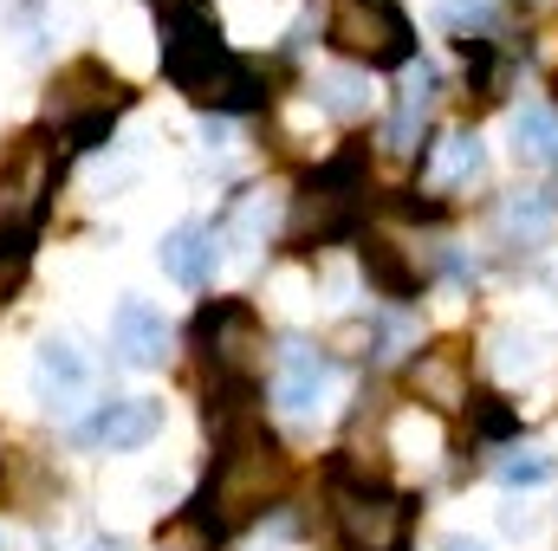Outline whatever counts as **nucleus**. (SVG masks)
Instances as JSON below:
<instances>
[{
	"label": "nucleus",
	"mask_w": 558,
	"mask_h": 551,
	"mask_svg": "<svg viewBox=\"0 0 558 551\" xmlns=\"http://www.w3.org/2000/svg\"><path fill=\"white\" fill-rule=\"evenodd\" d=\"M156 26H162V72L175 91H189L208 111H260L267 72L241 52H228L208 0H156Z\"/></svg>",
	"instance_id": "nucleus-1"
},
{
	"label": "nucleus",
	"mask_w": 558,
	"mask_h": 551,
	"mask_svg": "<svg viewBox=\"0 0 558 551\" xmlns=\"http://www.w3.org/2000/svg\"><path fill=\"white\" fill-rule=\"evenodd\" d=\"M546 474H553V461H546L539 448H526V454H513V461H500V480H507V487H539Z\"/></svg>",
	"instance_id": "nucleus-22"
},
{
	"label": "nucleus",
	"mask_w": 558,
	"mask_h": 551,
	"mask_svg": "<svg viewBox=\"0 0 558 551\" xmlns=\"http://www.w3.org/2000/svg\"><path fill=\"white\" fill-rule=\"evenodd\" d=\"M52 182H59V162H52V149H46L39 131H26V137L7 143V156H0V228L39 234Z\"/></svg>",
	"instance_id": "nucleus-5"
},
{
	"label": "nucleus",
	"mask_w": 558,
	"mask_h": 551,
	"mask_svg": "<svg viewBox=\"0 0 558 551\" xmlns=\"http://www.w3.org/2000/svg\"><path fill=\"white\" fill-rule=\"evenodd\" d=\"M481 175V143L468 137V131H448V137L428 149V169H422V182L441 195V188H461V182H474Z\"/></svg>",
	"instance_id": "nucleus-15"
},
{
	"label": "nucleus",
	"mask_w": 558,
	"mask_h": 551,
	"mask_svg": "<svg viewBox=\"0 0 558 551\" xmlns=\"http://www.w3.org/2000/svg\"><path fill=\"white\" fill-rule=\"evenodd\" d=\"M338 539L351 551H403L410 539V500L403 493H384V487H344L338 480Z\"/></svg>",
	"instance_id": "nucleus-7"
},
{
	"label": "nucleus",
	"mask_w": 558,
	"mask_h": 551,
	"mask_svg": "<svg viewBox=\"0 0 558 551\" xmlns=\"http://www.w3.org/2000/svg\"><path fill=\"white\" fill-rule=\"evenodd\" d=\"M441 13H448V26H461V33L474 39V26L494 13V0H441Z\"/></svg>",
	"instance_id": "nucleus-24"
},
{
	"label": "nucleus",
	"mask_w": 558,
	"mask_h": 551,
	"mask_svg": "<svg viewBox=\"0 0 558 551\" xmlns=\"http://www.w3.org/2000/svg\"><path fill=\"white\" fill-rule=\"evenodd\" d=\"M33 390H39L46 409H72V396H85V357H78V344L46 338L39 357H33Z\"/></svg>",
	"instance_id": "nucleus-11"
},
{
	"label": "nucleus",
	"mask_w": 558,
	"mask_h": 551,
	"mask_svg": "<svg viewBox=\"0 0 558 551\" xmlns=\"http://www.w3.org/2000/svg\"><path fill=\"white\" fill-rule=\"evenodd\" d=\"M318 105L331 118H364L371 111V78L351 72V65H331V72H318Z\"/></svg>",
	"instance_id": "nucleus-18"
},
{
	"label": "nucleus",
	"mask_w": 558,
	"mask_h": 551,
	"mask_svg": "<svg viewBox=\"0 0 558 551\" xmlns=\"http://www.w3.org/2000/svg\"><path fill=\"white\" fill-rule=\"evenodd\" d=\"M513 156H520V162L553 169V162H558V111H546V105H526V111L513 118Z\"/></svg>",
	"instance_id": "nucleus-17"
},
{
	"label": "nucleus",
	"mask_w": 558,
	"mask_h": 551,
	"mask_svg": "<svg viewBox=\"0 0 558 551\" xmlns=\"http://www.w3.org/2000/svg\"><path fill=\"white\" fill-rule=\"evenodd\" d=\"M26 260H33V234H26V228H0V298L20 285Z\"/></svg>",
	"instance_id": "nucleus-21"
},
{
	"label": "nucleus",
	"mask_w": 558,
	"mask_h": 551,
	"mask_svg": "<svg viewBox=\"0 0 558 551\" xmlns=\"http://www.w3.org/2000/svg\"><path fill=\"white\" fill-rule=\"evenodd\" d=\"M195 351H208L215 377L254 383V370H260V357H267V338H260V325H254V311H247L241 298H215V305H202V318H195Z\"/></svg>",
	"instance_id": "nucleus-6"
},
{
	"label": "nucleus",
	"mask_w": 558,
	"mask_h": 551,
	"mask_svg": "<svg viewBox=\"0 0 558 551\" xmlns=\"http://www.w3.org/2000/svg\"><path fill=\"white\" fill-rule=\"evenodd\" d=\"M500 370H539V338L500 331Z\"/></svg>",
	"instance_id": "nucleus-23"
},
{
	"label": "nucleus",
	"mask_w": 558,
	"mask_h": 551,
	"mask_svg": "<svg viewBox=\"0 0 558 551\" xmlns=\"http://www.w3.org/2000/svg\"><path fill=\"white\" fill-rule=\"evenodd\" d=\"M468 409H474V434H487V441H507V434L520 428V409H513L507 396H494V390L468 396Z\"/></svg>",
	"instance_id": "nucleus-20"
},
{
	"label": "nucleus",
	"mask_w": 558,
	"mask_h": 551,
	"mask_svg": "<svg viewBox=\"0 0 558 551\" xmlns=\"http://www.w3.org/2000/svg\"><path fill=\"white\" fill-rule=\"evenodd\" d=\"M325 39L344 59L371 65V72L377 65H410V46H416V33H410L397 0H338L331 20H325Z\"/></svg>",
	"instance_id": "nucleus-4"
},
{
	"label": "nucleus",
	"mask_w": 558,
	"mask_h": 551,
	"mask_svg": "<svg viewBox=\"0 0 558 551\" xmlns=\"http://www.w3.org/2000/svg\"><path fill=\"white\" fill-rule=\"evenodd\" d=\"M428 105H435V72H428V65H416V72L403 78V91H397V111H390V124H384V143H390V156H410V149L422 143Z\"/></svg>",
	"instance_id": "nucleus-12"
},
{
	"label": "nucleus",
	"mask_w": 558,
	"mask_h": 551,
	"mask_svg": "<svg viewBox=\"0 0 558 551\" xmlns=\"http://www.w3.org/2000/svg\"><path fill=\"white\" fill-rule=\"evenodd\" d=\"M410 383L422 390V403H435V409H461V403L474 396L461 344H435V351H422L416 370H410Z\"/></svg>",
	"instance_id": "nucleus-10"
},
{
	"label": "nucleus",
	"mask_w": 558,
	"mask_h": 551,
	"mask_svg": "<svg viewBox=\"0 0 558 551\" xmlns=\"http://www.w3.org/2000/svg\"><path fill=\"white\" fill-rule=\"evenodd\" d=\"M357 254H364V273H371V285H377L384 298H416L422 292V273L403 260L397 241H364Z\"/></svg>",
	"instance_id": "nucleus-16"
},
{
	"label": "nucleus",
	"mask_w": 558,
	"mask_h": 551,
	"mask_svg": "<svg viewBox=\"0 0 558 551\" xmlns=\"http://www.w3.org/2000/svg\"><path fill=\"white\" fill-rule=\"evenodd\" d=\"M124 111H131V85H124V78H111L98 59L65 65V72H59V85H52V124L65 131L72 149H98Z\"/></svg>",
	"instance_id": "nucleus-3"
},
{
	"label": "nucleus",
	"mask_w": 558,
	"mask_h": 551,
	"mask_svg": "<svg viewBox=\"0 0 558 551\" xmlns=\"http://www.w3.org/2000/svg\"><path fill=\"white\" fill-rule=\"evenodd\" d=\"M441 551H481V546H468V539H448V546H441Z\"/></svg>",
	"instance_id": "nucleus-25"
},
{
	"label": "nucleus",
	"mask_w": 558,
	"mask_h": 551,
	"mask_svg": "<svg viewBox=\"0 0 558 551\" xmlns=\"http://www.w3.org/2000/svg\"><path fill=\"white\" fill-rule=\"evenodd\" d=\"M156 260H162V273L175 279V285H202V279L215 273V234H208L202 221H182V228L156 247Z\"/></svg>",
	"instance_id": "nucleus-13"
},
{
	"label": "nucleus",
	"mask_w": 558,
	"mask_h": 551,
	"mask_svg": "<svg viewBox=\"0 0 558 551\" xmlns=\"http://www.w3.org/2000/svg\"><path fill=\"white\" fill-rule=\"evenodd\" d=\"M286 480V448L267 434V421H234L221 428V454H215V480H208V506H221V526L254 519Z\"/></svg>",
	"instance_id": "nucleus-2"
},
{
	"label": "nucleus",
	"mask_w": 558,
	"mask_h": 551,
	"mask_svg": "<svg viewBox=\"0 0 558 551\" xmlns=\"http://www.w3.org/2000/svg\"><path fill=\"white\" fill-rule=\"evenodd\" d=\"M331 357H318L312 344H286L279 351V370H274V396L286 403L292 415H312V409H325V396H331Z\"/></svg>",
	"instance_id": "nucleus-8"
},
{
	"label": "nucleus",
	"mask_w": 558,
	"mask_h": 551,
	"mask_svg": "<svg viewBox=\"0 0 558 551\" xmlns=\"http://www.w3.org/2000/svg\"><path fill=\"white\" fill-rule=\"evenodd\" d=\"M111 351H118L131 370L162 364V351H169V325H162V311L143 305V298H124L118 318H111Z\"/></svg>",
	"instance_id": "nucleus-9"
},
{
	"label": "nucleus",
	"mask_w": 558,
	"mask_h": 551,
	"mask_svg": "<svg viewBox=\"0 0 558 551\" xmlns=\"http://www.w3.org/2000/svg\"><path fill=\"white\" fill-rule=\"evenodd\" d=\"M215 539H221V526H215L208 513H175V519L162 526L156 551H215Z\"/></svg>",
	"instance_id": "nucleus-19"
},
{
	"label": "nucleus",
	"mask_w": 558,
	"mask_h": 551,
	"mask_svg": "<svg viewBox=\"0 0 558 551\" xmlns=\"http://www.w3.org/2000/svg\"><path fill=\"white\" fill-rule=\"evenodd\" d=\"M105 448H143V441H156L162 434V403H149V396H131V403H105L98 415V428H92Z\"/></svg>",
	"instance_id": "nucleus-14"
}]
</instances>
